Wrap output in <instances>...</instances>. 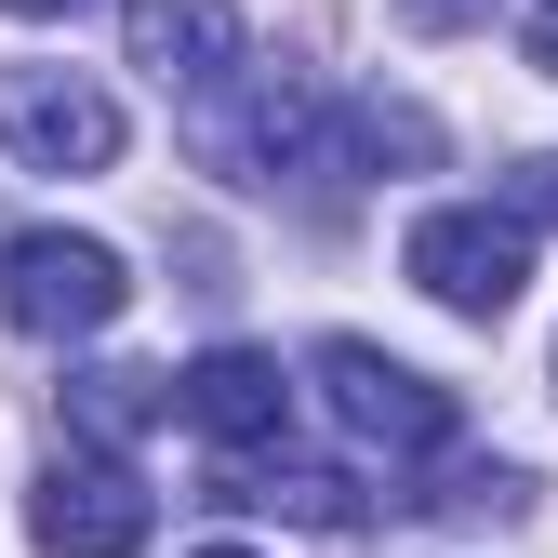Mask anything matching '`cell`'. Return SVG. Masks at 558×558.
Instances as JSON below:
<instances>
[{
    "label": "cell",
    "mask_w": 558,
    "mask_h": 558,
    "mask_svg": "<svg viewBox=\"0 0 558 558\" xmlns=\"http://www.w3.org/2000/svg\"><path fill=\"white\" fill-rule=\"evenodd\" d=\"M399 266H412V293H426V306H452V319H506L519 279H532V227L506 214V199H439V214H412Z\"/></svg>",
    "instance_id": "6da1fadb"
},
{
    "label": "cell",
    "mask_w": 558,
    "mask_h": 558,
    "mask_svg": "<svg viewBox=\"0 0 558 558\" xmlns=\"http://www.w3.org/2000/svg\"><path fill=\"white\" fill-rule=\"evenodd\" d=\"M133 306V266L81 227H27V240H0V319L40 332V345H81Z\"/></svg>",
    "instance_id": "7a4b0ae2"
},
{
    "label": "cell",
    "mask_w": 558,
    "mask_h": 558,
    "mask_svg": "<svg viewBox=\"0 0 558 558\" xmlns=\"http://www.w3.org/2000/svg\"><path fill=\"white\" fill-rule=\"evenodd\" d=\"M319 399H332V426L345 439H360V452H452V386H426V373H412V360H386V345H360V332H332L319 345Z\"/></svg>",
    "instance_id": "3957f363"
},
{
    "label": "cell",
    "mask_w": 558,
    "mask_h": 558,
    "mask_svg": "<svg viewBox=\"0 0 558 558\" xmlns=\"http://www.w3.org/2000/svg\"><path fill=\"white\" fill-rule=\"evenodd\" d=\"M0 147L27 173H107L120 160V94L81 66H0Z\"/></svg>",
    "instance_id": "277c9868"
},
{
    "label": "cell",
    "mask_w": 558,
    "mask_h": 558,
    "mask_svg": "<svg viewBox=\"0 0 558 558\" xmlns=\"http://www.w3.org/2000/svg\"><path fill=\"white\" fill-rule=\"evenodd\" d=\"M40 545L53 558H147V532H160V493L133 478V452H107V439H81L53 478H40Z\"/></svg>",
    "instance_id": "5b68a950"
},
{
    "label": "cell",
    "mask_w": 558,
    "mask_h": 558,
    "mask_svg": "<svg viewBox=\"0 0 558 558\" xmlns=\"http://www.w3.org/2000/svg\"><path fill=\"white\" fill-rule=\"evenodd\" d=\"M306 147H319V94H293V81H253V66L199 94V160H214V173H240V186H279Z\"/></svg>",
    "instance_id": "8992f818"
},
{
    "label": "cell",
    "mask_w": 558,
    "mask_h": 558,
    "mask_svg": "<svg viewBox=\"0 0 558 558\" xmlns=\"http://www.w3.org/2000/svg\"><path fill=\"white\" fill-rule=\"evenodd\" d=\"M173 426H199L214 452H279V426H293V386H279L266 345H214V360L173 373Z\"/></svg>",
    "instance_id": "52a82bcc"
},
{
    "label": "cell",
    "mask_w": 558,
    "mask_h": 558,
    "mask_svg": "<svg viewBox=\"0 0 558 558\" xmlns=\"http://www.w3.org/2000/svg\"><path fill=\"white\" fill-rule=\"evenodd\" d=\"M120 40H133V66L173 81V94H214V81H240V66H253L240 0H120Z\"/></svg>",
    "instance_id": "ba28073f"
},
{
    "label": "cell",
    "mask_w": 558,
    "mask_h": 558,
    "mask_svg": "<svg viewBox=\"0 0 558 558\" xmlns=\"http://www.w3.org/2000/svg\"><path fill=\"white\" fill-rule=\"evenodd\" d=\"M160 412H173V373H81V386H66V426H81V439H133V426H160Z\"/></svg>",
    "instance_id": "9c48e42d"
},
{
    "label": "cell",
    "mask_w": 558,
    "mask_h": 558,
    "mask_svg": "<svg viewBox=\"0 0 558 558\" xmlns=\"http://www.w3.org/2000/svg\"><path fill=\"white\" fill-rule=\"evenodd\" d=\"M332 133H345L360 160H439V120H426V107H386V94H345Z\"/></svg>",
    "instance_id": "30bf717a"
},
{
    "label": "cell",
    "mask_w": 558,
    "mask_h": 558,
    "mask_svg": "<svg viewBox=\"0 0 558 558\" xmlns=\"http://www.w3.org/2000/svg\"><path fill=\"white\" fill-rule=\"evenodd\" d=\"M493 199H506L519 227H558V147H545V160H519V173H506Z\"/></svg>",
    "instance_id": "8fae6325"
},
{
    "label": "cell",
    "mask_w": 558,
    "mask_h": 558,
    "mask_svg": "<svg viewBox=\"0 0 558 558\" xmlns=\"http://www.w3.org/2000/svg\"><path fill=\"white\" fill-rule=\"evenodd\" d=\"M399 27H426V40H452V27H493V0H399Z\"/></svg>",
    "instance_id": "7c38bea8"
},
{
    "label": "cell",
    "mask_w": 558,
    "mask_h": 558,
    "mask_svg": "<svg viewBox=\"0 0 558 558\" xmlns=\"http://www.w3.org/2000/svg\"><path fill=\"white\" fill-rule=\"evenodd\" d=\"M519 53H532V66H545V81H558V0H545V14H532V27H519Z\"/></svg>",
    "instance_id": "4fadbf2b"
},
{
    "label": "cell",
    "mask_w": 558,
    "mask_h": 558,
    "mask_svg": "<svg viewBox=\"0 0 558 558\" xmlns=\"http://www.w3.org/2000/svg\"><path fill=\"white\" fill-rule=\"evenodd\" d=\"M0 14H27V27H81L94 0H0Z\"/></svg>",
    "instance_id": "5bb4252c"
},
{
    "label": "cell",
    "mask_w": 558,
    "mask_h": 558,
    "mask_svg": "<svg viewBox=\"0 0 558 558\" xmlns=\"http://www.w3.org/2000/svg\"><path fill=\"white\" fill-rule=\"evenodd\" d=\"M199 558H253V545H199Z\"/></svg>",
    "instance_id": "9a60e30c"
}]
</instances>
